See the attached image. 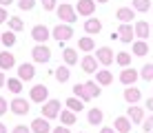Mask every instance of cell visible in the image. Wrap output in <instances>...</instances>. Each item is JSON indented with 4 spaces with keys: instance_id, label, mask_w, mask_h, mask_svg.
I'll return each instance as SVG.
<instances>
[{
    "instance_id": "cell-1",
    "label": "cell",
    "mask_w": 153,
    "mask_h": 133,
    "mask_svg": "<svg viewBox=\"0 0 153 133\" xmlns=\"http://www.w3.org/2000/svg\"><path fill=\"white\" fill-rule=\"evenodd\" d=\"M102 93V87L98 82H82V84H73V95L82 100V102H89L93 98H100Z\"/></svg>"
},
{
    "instance_id": "cell-2",
    "label": "cell",
    "mask_w": 153,
    "mask_h": 133,
    "mask_svg": "<svg viewBox=\"0 0 153 133\" xmlns=\"http://www.w3.org/2000/svg\"><path fill=\"white\" fill-rule=\"evenodd\" d=\"M56 13H58V18L62 20V22H67V25H73L78 20V11H76V7H71L69 2H62L60 7L56 9Z\"/></svg>"
},
{
    "instance_id": "cell-3",
    "label": "cell",
    "mask_w": 153,
    "mask_h": 133,
    "mask_svg": "<svg viewBox=\"0 0 153 133\" xmlns=\"http://www.w3.org/2000/svg\"><path fill=\"white\" fill-rule=\"evenodd\" d=\"M60 111H62V102L60 100H47V102L42 104V118L56 120V118H60Z\"/></svg>"
},
{
    "instance_id": "cell-4",
    "label": "cell",
    "mask_w": 153,
    "mask_h": 133,
    "mask_svg": "<svg viewBox=\"0 0 153 133\" xmlns=\"http://www.w3.org/2000/svg\"><path fill=\"white\" fill-rule=\"evenodd\" d=\"M51 36H53L58 42H67V40L73 38V29H71V25L60 22V25H56L53 29H51Z\"/></svg>"
},
{
    "instance_id": "cell-5",
    "label": "cell",
    "mask_w": 153,
    "mask_h": 133,
    "mask_svg": "<svg viewBox=\"0 0 153 133\" xmlns=\"http://www.w3.org/2000/svg\"><path fill=\"white\" fill-rule=\"evenodd\" d=\"M31 58H33V62H38V65H45V62L51 60V49L47 45H36L33 49H31Z\"/></svg>"
},
{
    "instance_id": "cell-6",
    "label": "cell",
    "mask_w": 153,
    "mask_h": 133,
    "mask_svg": "<svg viewBox=\"0 0 153 133\" xmlns=\"http://www.w3.org/2000/svg\"><path fill=\"white\" fill-rule=\"evenodd\" d=\"M29 98H31V102L45 104L47 98H49V89H47L45 84H33V87H31V91H29Z\"/></svg>"
},
{
    "instance_id": "cell-7",
    "label": "cell",
    "mask_w": 153,
    "mask_h": 133,
    "mask_svg": "<svg viewBox=\"0 0 153 133\" xmlns=\"http://www.w3.org/2000/svg\"><path fill=\"white\" fill-rule=\"evenodd\" d=\"M9 109H11L13 115H27L29 109H31V104L25 98H13L11 102H9Z\"/></svg>"
},
{
    "instance_id": "cell-8",
    "label": "cell",
    "mask_w": 153,
    "mask_h": 133,
    "mask_svg": "<svg viewBox=\"0 0 153 133\" xmlns=\"http://www.w3.org/2000/svg\"><path fill=\"white\" fill-rule=\"evenodd\" d=\"M138 78H140V73L135 71L133 67H124L122 71H120V82L126 84V87H133V84L138 82Z\"/></svg>"
},
{
    "instance_id": "cell-9",
    "label": "cell",
    "mask_w": 153,
    "mask_h": 133,
    "mask_svg": "<svg viewBox=\"0 0 153 133\" xmlns=\"http://www.w3.org/2000/svg\"><path fill=\"white\" fill-rule=\"evenodd\" d=\"M49 36H51V31L47 29L45 25H36L33 29H31V38H33L36 42H38V45H47Z\"/></svg>"
},
{
    "instance_id": "cell-10",
    "label": "cell",
    "mask_w": 153,
    "mask_h": 133,
    "mask_svg": "<svg viewBox=\"0 0 153 133\" xmlns=\"http://www.w3.org/2000/svg\"><path fill=\"white\" fill-rule=\"evenodd\" d=\"M96 58H98V62H100L102 67H111V65H113V60H115L113 49H109V47H100L98 53H96Z\"/></svg>"
},
{
    "instance_id": "cell-11",
    "label": "cell",
    "mask_w": 153,
    "mask_h": 133,
    "mask_svg": "<svg viewBox=\"0 0 153 133\" xmlns=\"http://www.w3.org/2000/svg\"><path fill=\"white\" fill-rule=\"evenodd\" d=\"M118 38L122 40V42H133V38H135L133 25H131V22H122V25L118 27Z\"/></svg>"
},
{
    "instance_id": "cell-12",
    "label": "cell",
    "mask_w": 153,
    "mask_h": 133,
    "mask_svg": "<svg viewBox=\"0 0 153 133\" xmlns=\"http://www.w3.org/2000/svg\"><path fill=\"white\" fill-rule=\"evenodd\" d=\"M126 118H129L133 124H142L144 122V109L138 104H129V109H126Z\"/></svg>"
},
{
    "instance_id": "cell-13",
    "label": "cell",
    "mask_w": 153,
    "mask_h": 133,
    "mask_svg": "<svg viewBox=\"0 0 153 133\" xmlns=\"http://www.w3.org/2000/svg\"><path fill=\"white\" fill-rule=\"evenodd\" d=\"M76 11L80 13V16H87V18H91V13H96V0H78Z\"/></svg>"
},
{
    "instance_id": "cell-14",
    "label": "cell",
    "mask_w": 153,
    "mask_h": 133,
    "mask_svg": "<svg viewBox=\"0 0 153 133\" xmlns=\"http://www.w3.org/2000/svg\"><path fill=\"white\" fill-rule=\"evenodd\" d=\"M18 78L22 80V82L33 80V78H36V67L31 65V62H22V65L18 67Z\"/></svg>"
},
{
    "instance_id": "cell-15",
    "label": "cell",
    "mask_w": 153,
    "mask_h": 133,
    "mask_svg": "<svg viewBox=\"0 0 153 133\" xmlns=\"http://www.w3.org/2000/svg\"><path fill=\"white\" fill-rule=\"evenodd\" d=\"M31 133H51L49 120H47V118H36V120H31Z\"/></svg>"
},
{
    "instance_id": "cell-16",
    "label": "cell",
    "mask_w": 153,
    "mask_h": 133,
    "mask_svg": "<svg viewBox=\"0 0 153 133\" xmlns=\"http://www.w3.org/2000/svg\"><path fill=\"white\" fill-rule=\"evenodd\" d=\"M133 29H135V38H140V40H146L151 36V25L144 22V20H138L133 25Z\"/></svg>"
},
{
    "instance_id": "cell-17",
    "label": "cell",
    "mask_w": 153,
    "mask_h": 133,
    "mask_svg": "<svg viewBox=\"0 0 153 133\" xmlns=\"http://www.w3.org/2000/svg\"><path fill=\"white\" fill-rule=\"evenodd\" d=\"M80 67H82L84 73H98V58L96 56H84Z\"/></svg>"
},
{
    "instance_id": "cell-18",
    "label": "cell",
    "mask_w": 153,
    "mask_h": 133,
    "mask_svg": "<svg viewBox=\"0 0 153 133\" xmlns=\"http://www.w3.org/2000/svg\"><path fill=\"white\" fill-rule=\"evenodd\" d=\"M131 124H133V122L126 118V115H120V118L113 120V129L118 131V133H129L131 131Z\"/></svg>"
},
{
    "instance_id": "cell-19",
    "label": "cell",
    "mask_w": 153,
    "mask_h": 133,
    "mask_svg": "<svg viewBox=\"0 0 153 133\" xmlns=\"http://www.w3.org/2000/svg\"><path fill=\"white\" fill-rule=\"evenodd\" d=\"M124 100H126L129 104L140 102V100H142V91H140L138 87H126V89H124Z\"/></svg>"
},
{
    "instance_id": "cell-20",
    "label": "cell",
    "mask_w": 153,
    "mask_h": 133,
    "mask_svg": "<svg viewBox=\"0 0 153 133\" xmlns=\"http://www.w3.org/2000/svg\"><path fill=\"white\" fill-rule=\"evenodd\" d=\"M16 67V58H13V53H9V51H0V69L2 71H7V69H11Z\"/></svg>"
},
{
    "instance_id": "cell-21",
    "label": "cell",
    "mask_w": 153,
    "mask_h": 133,
    "mask_svg": "<svg viewBox=\"0 0 153 133\" xmlns=\"http://www.w3.org/2000/svg\"><path fill=\"white\" fill-rule=\"evenodd\" d=\"M133 9H131V7H120L118 9V11H115V18H118L120 20V22H131V25H133Z\"/></svg>"
},
{
    "instance_id": "cell-22",
    "label": "cell",
    "mask_w": 153,
    "mask_h": 133,
    "mask_svg": "<svg viewBox=\"0 0 153 133\" xmlns=\"http://www.w3.org/2000/svg\"><path fill=\"white\" fill-rule=\"evenodd\" d=\"M84 31H87L89 36H96L102 31V22H100L98 18H89L87 22H84Z\"/></svg>"
},
{
    "instance_id": "cell-23",
    "label": "cell",
    "mask_w": 153,
    "mask_h": 133,
    "mask_svg": "<svg viewBox=\"0 0 153 133\" xmlns=\"http://www.w3.org/2000/svg\"><path fill=\"white\" fill-rule=\"evenodd\" d=\"M96 82L100 87H107V84H113V73L109 71V69H102V71L96 73Z\"/></svg>"
},
{
    "instance_id": "cell-24",
    "label": "cell",
    "mask_w": 153,
    "mask_h": 133,
    "mask_svg": "<svg viewBox=\"0 0 153 133\" xmlns=\"http://www.w3.org/2000/svg\"><path fill=\"white\" fill-rule=\"evenodd\" d=\"M102 120H104V113L100 109H89V113H87V122L91 126H98V124H102Z\"/></svg>"
},
{
    "instance_id": "cell-25",
    "label": "cell",
    "mask_w": 153,
    "mask_h": 133,
    "mask_svg": "<svg viewBox=\"0 0 153 133\" xmlns=\"http://www.w3.org/2000/svg\"><path fill=\"white\" fill-rule=\"evenodd\" d=\"M65 102H67V109L73 111V113H78V111L84 109V102H80V98H78V95H71V98H67Z\"/></svg>"
},
{
    "instance_id": "cell-26",
    "label": "cell",
    "mask_w": 153,
    "mask_h": 133,
    "mask_svg": "<svg viewBox=\"0 0 153 133\" xmlns=\"http://www.w3.org/2000/svg\"><path fill=\"white\" fill-rule=\"evenodd\" d=\"M62 58H65L67 67H73L78 62V47H76V49H65V51H62Z\"/></svg>"
},
{
    "instance_id": "cell-27",
    "label": "cell",
    "mask_w": 153,
    "mask_h": 133,
    "mask_svg": "<svg viewBox=\"0 0 153 133\" xmlns=\"http://www.w3.org/2000/svg\"><path fill=\"white\" fill-rule=\"evenodd\" d=\"M78 49H80V51H93V49H96V42H93V38H91V36H84V38H80V40H78Z\"/></svg>"
},
{
    "instance_id": "cell-28",
    "label": "cell",
    "mask_w": 153,
    "mask_h": 133,
    "mask_svg": "<svg viewBox=\"0 0 153 133\" xmlns=\"http://www.w3.org/2000/svg\"><path fill=\"white\" fill-rule=\"evenodd\" d=\"M53 76H56V80H58V82L62 84V82H67V80L71 78V71H69V67H67V65H65V67L60 65V67H58L56 71H53Z\"/></svg>"
},
{
    "instance_id": "cell-29",
    "label": "cell",
    "mask_w": 153,
    "mask_h": 133,
    "mask_svg": "<svg viewBox=\"0 0 153 133\" xmlns=\"http://www.w3.org/2000/svg\"><path fill=\"white\" fill-rule=\"evenodd\" d=\"M0 42H2L7 49H9V47H13V45H16V31H11V29H9V31H2V33H0Z\"/></svg>"
},
{
    "instance_id": "cell-30",
    "label": "cell",
    "mask_w": 153,
    "mask_h": 133,
    "mask_svg": "<svg viewBox=\"0 0 153 133\" xmlns=\"http://www.w3.org/2000/svg\"><path fill=\"white\" fill-rule=\"evenodd\" d=\"M60 122H62V124H65V126H73V124H76V113H73V111H69V109H65V111H62V113H60Z\"/></svg>"
},
{
    "instance_id": "cell-31",
    "label": "cell",
    "mask_w": 153,
    "mask_h": 133,
    "mask_svg": "<svg viewBox=\"0 0 153 133\" xmlns=\"http://www.w3.org/2000/svg\"><path fill=\"white\" fill-rule=\"evenodd\" d=\"M4 87H7L11 93H16V95H18L20 91H22V80H20V78H9Z\"/></svg>"
},
{
    "instance_id": "cell-32",
    "label": "cell",
    "mask_w": 153,
    "mask_h": 133,
    "mask_svg": "<svg viewBox=\"0 0 153 133\" xmlns=\"http://www.w3.org/2000/svg\"><path fill=\"white\" fill-rule=\"evenodd\" d=\"M149 53V45H146L144 40H138V42H133V56H146Z\"/></svg>"
},
{
    "instance_id": "cell-33",
    "label": "cell",
    "mask_w": 153,
    "mask_h": 133,
    "mask_svg": "<svg viewBox=\"0 0 153 133\" xmlns=\"http://www.w3.org/2000/svg\"><path fill=\"white\" fill-rule=\"evenodd\" d=\"M115 62H118L120 67H131V53H126V51H120L118 56H115Z\"/></svg>"
},
{
    "instance_id": "cell-34",
    "label": "cell",
    "mask_w": 153,
    "mask_h": 133,
    "mask_svg": "<svg viewBox=\"0 0 153 133\" xmlns=\"http://www.w3.org/2000/svg\"><path fill=\"white\" fill-rule=\"evenodd\" d=\"M9 29H11V31H22V29H25L22 18H18V16H11V18H9Z\"/></svg>"
},
{
    "instance_id": "cell-35",
    "label": "cell",
    "mask_w": 153,
    "mask_h": 133,
    "mask_svg": "<svg viewBox=\"0 0 153 133\" xmlns=\"http://www.w3.org/2000/svg\"><path fill=\"white\" fill-rule=\"evenodd\" d=\"M133 9L140 11V13L149 11V9H151V0H133Z\"/></svg>"
},
{
    "instance_id": "cell-36",
    "label": "cell",
    "mask_w": 153,
    "mask_h": 133,
    "mask_svg": "<svg viewBox=\"0 0 153 133\" xmlns=\"http://www.w3.org/2000/svg\"><path fill=\"white\" fill-rule=\"evenodd\" d=\"M140 78L146 80V82H153V65H144L140 69Z\"/></svg>"
},
{
    "instance_id": "cell-37",
    "label": "cell",
    "mask_w": 153,
    "mask_h": 133,
    "mask_svg": "<svg viewBox=\"0 0 153 133\" xmlns=\"http://www.w3.org/2000/svg\"><path fill=\"white\" fill-rule=\"evenodd\" d=\"M18 7L22 9V11H31V9L36 7V0H18Z\"/></svg>"
},
{
    "instance_id": "cell-38",
    "label": "cell",
    "mask_w": 153,
    "mask_h": 133,
    "mask_svg": "<svg viewBox=\"0 0 153 133\" xmlns=\"http://www.w3.org/2000/svg\"><path fill=\"white\" fill-rule=\"evenodd\" d=\"M142 129H144V133H151V131H153V113L149 115V118H144V122H142Z\"/></svg>"
},
{
    "instance_id": "cell-39",
    "label": "cell",
    "mask_w": 153,
    "mask_h": 133,
    "mask_svg": "<svg viewBox=\"0 0 153 133\" xmlns=\"http://www.w3.org/2000/svg\"><path fill=\"white\" fill-rule=\"evenodd\" d=\"M42 2V7H45V11H56V0H40Z\"/></svg>"
},
{
    "instance_id": "cell-40",
    "label": "cell",
    "mask_w": 153,
    "mask_h": 133,
    "mask_svg": "<svg viewBox=\"0 0 153 133\" xmlns=\"http://www.w3.org/2000/svg\"><path fill=\"white\" fill-rule=\"evenodd\" d=\"M11 133H31V126H27V124H18V126H13Z\"/></svg>"
},
{
    "instance_id": "cell-41",
    "label": "cell",
    "mask_w": 153,
    "mask_h": 133,
    "mask_svg": "<svg viewBox=\"0 0 153 133\" xmlns=\"http://www.w3.org/2000/svg\"><path fill=\"white\" fill-rule=\"evenodd\" d=\"M7 109H9V104H7V100L2 98V95H0V115H4L7 113Z\"/></svg>"
},
{
    "instance_id": "cell-42",
    "label": "cell",
    "mask_w": 153,
    "mask_h": 133,
    "mask_svg": "<svg viewBox=\"0 0 153 133\" xmlns=\"http://www.w3.org/2000/svg\"><path fill=\"white\" fill-rule=\"evenodd\" d=\"M51 133H71V131H69V126L60 124V126H56V129H51Z\"/></svg>"
},
{
    "instance_id": "cell-43",
    "label": "cell",
    "mask_w": 153,
    "mask_h": 133,
    "mask_svg": "<svg viewBox=\"0 0 153 133\" xmlns=\"http://www.w3.org/2000/svg\"><path fill=\"white\" fill-rule=\"evenodd\" d=\"M7 20H9L7 11H4V7H0V25H2V22H7Z\"/></svg>"
},
{
    "instance_id": "cell-44",
    "label": "cell",
    "mask_w": 153,
    "mask_h": 133,
    "mask_svg": "<svg viewBox=\"0 0 153 133\" xmlns=\"http://www.w3.org/2000/svg\"><path fill=\"white\" fill-rule=\"evenodd\" d=\"M100 133H118L113 129V126H102V129H100Z\"/></svg>"
},
{
    "instance_id": "cell-45",
    "label": "cell",
    "mask_w": 153,
    "mask_h": 133,
    "mask_svg": "<svg viewBox=\"0 0 153 133\" xmlns=\"http://www.w3.org/2000/svg\"><path fill=\"white\" fill-rule=\"evenodd\" d=\"M144 109H146V111H151V113H153V98H149V100H146Z\"/></svg>"
},
{
    "instance_id": "cell-46",
    "label": "cell",
    "mask_w": 153,
    "mask_h": 133,
    "mask_svg": "<svg viewBox=\"0 0 153 133\" xmlns=\"http://www.w3.org/2000/svg\"><path fill=\"white\" fill-rule=\"evenodd\" d=\"M7 84V78H4V73H2V69H0V89Z\"/></svg>"
},
{
    "instance_id": "cell-47",
    "label": "cell",
    "mask_w": 153,
    "mask_h": 133,
    "mask_svg": "<svg viewBox=\"0 0 153 133\" xmlns=\"http://www.w3.org/2000/svg\"><path fill=\"white\" fill-rule=\"evenodd\" d=\"M11 2H13V0H0V7H9Z\"/></svg>"
},
{
    "instance_id": "cell-48",
    "label": "cell",
    "mask_w": 153,
    "mask_h": 133,
    "mask_svg": "<svg viewBox=\"0 0 153 133\" xmlns=\"http://www.w3.org/2000/svg\"><path fill=\"white\" fill-rule=\"evenodd\" d=\"M0 133H7V126H4L2 122H0Z\"/></svg>"
},
{
    "instance_id": "cell-49",
    "label": "cell",
    "mask_w": 153,
    "mask_h": 133,
    "mask_svg": "<svg viewBox=\"0 0 153 133\" xmlns=\"http://www.w3.org/2000/svg\"><path fill=\"white\" fill-rule=\"evenodd\" d=\"M96 2H100V4H104V2H109V0H96Z\"/></svg>"
},
{
    "instance_id": "cell-50",
    "label": "cell",
    "mask_w": 153,
    "mask_h": 133,
    "mask_svg": "<svg viewBox=\"0 0 153 133\" xmlns=\"http://www.w3.org/2000/svg\"><path fill=\"white\" fill-rule=\"evenodd\" d=\"M151 36H153V27H151Z\"/></svg>"
},
{
    "instance_id": "cell-51",
    "label": "cell",
    "mask_w": 153,
    "mask_h": 133,
    "mask_svg": "<svg viewBox=\"0 0 153 133\" xmlns=\"http://www.w3.org/2000/svg\"><path fill=\"white\" fill-rule=\"evenodd\" d=\"M62 2H67V0H62Z\"/></svg>"
},
{
    "instance_id": "cell-52",
    "label": "cell",
    "mask_w": 153,
    "mask_h": 133,
    "mask_svg": "<svg viewBox=\"0 0 153 133\" xmlns=\"http://www.w3.org/2000/svg\"><path fill=\"white\" fill-rule=\"evenodd\" d=\"M80 133H82V131H80Z\"/></svg>"
},
{
    "instance_id": "cell-53",
    "label": "cell",
    "mask_w": 153,
    "mask_h": 133,
    "mask_svg": "<svg viewBox=\"0 0 153 133\" xmlns=\"http://www.w3.org/2000/svg\"><path fill=\"white\" fill-rule=\"evenodd\" d=\"M151 133H153V131H151Z\"/></svg>"
}]
</instances>
